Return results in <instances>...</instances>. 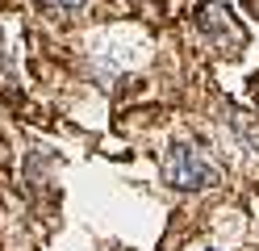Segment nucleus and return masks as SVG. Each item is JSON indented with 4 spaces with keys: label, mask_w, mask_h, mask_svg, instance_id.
<instances>
[{
    "label": "nucleus",
    "mask_w": 259,
    "mask_h": 251,
    "mask_svg": "<svg viewBox=\"0 0 259 251\" xmlns=\"http://www.w3.org/2000/svg\"><path fill=\"white\" fill-rule=\"evenodd\" d=\"M192 21H197V29L222 50V55H238V50H242V25L230 17L226 5H201Z\"/></svg>",
    "instance_id": "nucleus-2"
},
{
    "label": "nucleus",
    "mask_w": 259,
    "mask_h": 251,
    "mask_svg": "<svg viewBox=\"0 0 259 251\" xmlns=\"http://www.w3.org/2000/svg\"><path fill=\"white\" fill-rule=\"evenodd\" d=\"M0 80H5V84L17 80V76H13V63H9V50H5V38H0Z\"/></svg>",
    "instance_id": "nucleus-4"
},
{
    "label": "nucleus",
    "mask_w": 259,
    "mask_h": 251,
    "mask_svg": "<svg viewBox=\"0 0 259 251\" xmlns=\"http://www.w3.org/2000/svg\"><path fill=\"white\" fill-rule=\"evenodd\" d=\"M218 163L205 155L197 142H171L163 151V180L171 189H184V193H201V189H213L218 184Z\"/></svg>",
    "instance_id": "nucleus-1"
},
{
    "label": "nucleus",
    "mask_w": 259,
    "mask_h": 251,
    "mask_svg": "<svg viewBox=\"0 0 259 251\" xmlns=\"http://www.w3.org/2000/svg\"><path fill=\"white\" fill-rule=\"evenodd\" d=\"M42 9H51L59 17H75V13L88 9V0H42Z\"/></svg>",
    "instance_id": "nucleus-3"
}]
</instances>
